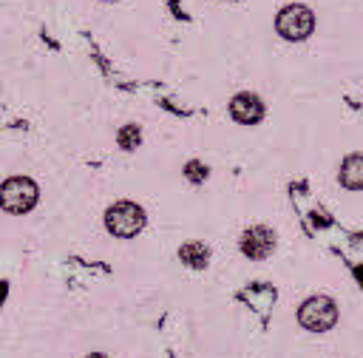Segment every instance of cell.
Instances as JSON below:
<instances>
[{
  "label": "cell",
  "mask_w": 363,
  "mask_h": 358,
  "mask_svg": "<svg viewBox=\"0 0 363 358\" xmlns=\"http://www.w3.org/2000/svg\"><path fill=\"white\" fill-rule=\"evenodd\" d=\"M340 182L349 190H360L363 188V153H352L343 159L340 165Z\"/></svg>",
  "instance_id": "obj_7"
},
{
  "label": "cell",
  "mask_w": 363,
  "mask_h": 358,
  "mask_svg": "<svg viewBox=\"0 0 363 358\" xmlns=\"http://www.w3.org/2000/svg\"><path fill=\"white\" fill-rule=\"evenodd\" d=\"M312 26H315V14L306 6H301V3H292V6L281 9V14L275 20L278 34L286 37V40H292V43L306 40L312 34Z\"/></svg>",
  "instance_id": "obj_2"
},
{
  "label": "cell",
  "mask_w": 363,
  "mask_h": 358,
  "mask_svg": "<svg viewBox=\"0 0 363 358\" xmlns=\"http://www.w3.org/2000/svg\"><path fill=\"white\" fill-rule=\"evenodd\" d=\"M230 114H233L238 122L250 125V122H258V119L264 116V102H261L255 94H235L233 102H230Z\"/></svg>",
  "instance_id": "obj_6"
},
{
  "label": "cell",
  "mask_w": 363,
  "mask_h": 358,
  "mask_svg": "<svg viewBox=\"0 0 363 358\" xmlns=\"http://www.w3.org/2000/svg\"><path fill=\"white\" fill-rule=\"evenodd\" d=\"M179 259H182L187 267H193V270H204L207 261H210V253H207V247H204L201 242H187V244L179 250Z\"/></svg>",
  "instance_id": "obj_8"
},
{
  "label": "cell",
  "mask_w": 363,
  "mask_h": 358,
  "mask_svg": "<svg viewBox=\"0 0 363 358\" xmlns=\"http://www.w3.org/2000/svg\"><path fill=\"white\" fill-rule=\"evenodd\" d=\"M357 273H360V281H363V267H360V270H357Z\"/></svg>",
  "instance_id": "obj_12"
},
{
  "label": "cell",
  "mask_w": 363,
  "mask_h": 358,
  "mask_svg": "<svg viewBox=\"0 0 363 358\" xmlns=\"http://www.w3.org/2000/svg\"><path fill=\"white\" fill-rule=\"evenodd\" d=\"M105 224H108V230L113 236H122V239L136 236L145 227V210L139 205H133V202H119V205L108 207Z\"/></svg>",
  "instance_id": "obj_3"
},
{
  "label": "cell",
  "mask_w": 363,
  "mask_h": 358,
  "mask_svg": "<svg viewBox=\"0 0 363 358\" xmlns=\"http://www.w3.org/2000/svg\"><path fill=\"white\" fill-rule=\"evenodd\" d=\"M88 358H108V355H102V352H91Z\"/></svg>",
  "instance_id": "obj_11"
},
{
  "label": "cell",
  "mask_w": 363,
  "mask_h": 358,
  "mask_svg": "<svg viewBox=\"0 0 363 358\" xmlns=\"http://www.w3.org/2000/svg\"><path fill=\"white\" fill-rule=\"evenodd\" d=\"M119 145H122L125 151L136 148V145H139V128H136V125H125V128H119Z\"/></svg>",
  "instance_id": "obj_9"
},
{
  "label": "cell",
  "mask_w": 363,
  "mask_h": 358,
  "mask_svg": "<svg viewBox=\"0 0 363 358\" xmlns=\"http://www.w3.org/2000/svg\"><path fill=\"white\" fill-rule=\"evenodd\" d=\"M37 205V185L28 176H11L0 185V207L9 213H26Z\"/></svg>",
  "instance_id": "obj_1"
},
{
  "label": "cell",
  "mask_w": 363,
  "mask_h": 358,
  "mask_svg": "<svg viewBox=\"0 0 363 358\" xmlns=\"http://www.w3.org/2000/svg\"><path fill=\"white\" fill-rule=\"evenodd\" d=\"M298 321H301L306 330H312V332H323V330H329V327L337 321V307H335V301L326 298V295H312V298H306V301L301 304Z\"/></svg>",
  "instance_id": "obj_4"
},
{
  "label": "cell",
  "mask_w": 363,
  "mask_h": 358,
  "mask_svg": "<svg viewBox=\"0 0 363 358\" xmlns=\"http://www.w3.org/2000/svg\"><path fill=\"white\" fill-rule=\"evenodd\" d=\"M272 247H275V236L269 227H250L241 236V250L250 259H264V256H269Z\"/></svg>",
  "instance_id": "obj_5"
},
{
  "label": "cell",
  "mask_w": 363,
  "mask_h": 358,
  "mask_svg": "<svg viewBox=\"0 0 363 358\" xmlns=\"http://www.w3.org/2000/svg\"><path fill=\"white\" fill-rule=\"evenodd\" d=\"M184 176H187L190 182H204L207 168H204L201 162H196V159H193V162H187V165H184Z\"/></svg>",
  "instance_id": "obj_10"
}]
</instances>
